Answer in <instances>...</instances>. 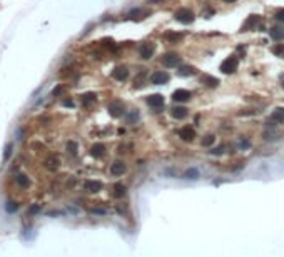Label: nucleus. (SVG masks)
<instances>
[{"label":"nucleus","mask_w":284,"mask_h":257,"mask_svg":"<svg viewBox=\"0 0 284 257\" xmlns=\"http://www.w3.org/2000/svg\"><path fill=\"white\" fill-rule=\"evenodd\" d=\"M237 65H239V60H237V57L236 55H229L227 59H224L222 60V64H221V72L222 73H234L237 70Z\"/></svg>","instance_id":"obj_1"},{"label":"nucleus","mask_w":284,"mask_h":257,"mask_svg":"<svg viewBox=\"0 0 284 257\" xmlns=\"http://www.w3.org/2000/svg\"><path fill=\"white\" fill-rule=\"evenodd\" d=\"M176 20L177 22H180V23H192L194 22V19H196V15H194V12H192L191 9H179L177 12H176Z\"/></svg>","instance_id":"obj_2"},{"label":"nucleus","mask_w":284,"mask_h":257,"mask_svg":"<svg viewBox=\"0 0 284 257\" xmlns=\"http://www.w3.org/2000/svg\"><path fill=\"white\" fill-rule=\"evenodd\" d=\"M179 62H180V57L176 54V52H167V54L162 57V65L164 67H176Z\"/></svg>","instance_id":"obj_3"},{"label":"nucleus","mask_w":284,"mask_h":257,"mask_svg":"<svg viewBox=\"0 0 284 257\" xmlns=\"http://www.w3.org/2000/svg\"><path fill=\"white\" fill-rule=\"evenodd\" d=\"M150 82L155 84V85H162V84H167L169 82V73L166 70H157L150 75Z\"/></svg>","instance_id":"obj_4"},{"label":"nucleus","mask_w":284,"mask_h":257,"mask_svg":"<svg viewBox=\"0 0 284 257\" xmlns=\"http://www.w3.org/2000/svg\"><path fill=\"white\" fill-rule=\"evenodd\" d=\"M124 104L122 102H119V100H116V102H112V104H109V114L112 117H122L124 115Z\"/></svg>","instance_id":"obj_5"},{"label":"nucleus","mask_w":284,"mask_h":257,"mask_svg":"<svg viewBox=\"0 0 284 257\" xmlns=\"http://www.w3.org/2000/svg\"><path fill=\"white\" fill-rule=\"evenodd\" d=\"M192 97V93L186 90V89H177L174 93H172V100L174 102H187Z\"/></svg>","instance_id":"obj_6"},{"label":"nucleus","mask_w":284,"mask_h":257,"mask_svg":"<svg viewBox=\"0 0 284 257\" xmlns=\"http://www.w3.org/2000/svg\"><path fill=\"white\" fill-rule=\"evenodd\" d=\"M154 52H155V45L154 44H142L141 45V48H139V54H141V57L142 59H150L152 55H154Z\"/></svg>","instance_id":"obj_7"},{"label":"nucleus","mask_w":284,"mask_h":257,"mask_svg":"<svg viewBox=\"0 0 284 257\" xmlns=\"http://www.w3.org/2000/svg\"><path fill=\"white\" fill-rule=\"evenodd\" d=\"M179 137L182 139L184 142H191V140H194V137H196V130L192 129V127H182L179 130Z\"/></svg>","instance_id":"obj_8"},{"label":"nucleus","mask_w":284,"mask_h":257,"mask_svg":"<svg viewBox=\"0 0 284 257\" xmlns=\"http://www.w3.org/2000/svg\"><path fill=\"white\" fill-rule=\"evenodd\" d=\"M112 77L116 80H119V82H122V80H125L129 77V70H127V67H124V65H119V67L114 68Z\"/></svg>","instance_id":"obj_9"},{"label":"nucleus","mask_w":284,"mask_h":257,"mask_svg":"<svg viewBox=\"0 0 284 257\" xmlns=\"http://www.w3.org/2000/svg\"><path fill=\"white\" fill-rule=\"evenodd\" d=\"M147 104H149L150 107H154V109H159V107L164 105V97L160 95V93H152V95L147 97Z\"/></svg>","instance_id":"obj_10"},{"label":"nucleus","mask_w":284,"mask_h":257,"mask_svg":"<svg viewBox=\"0 0 284 257\" xmlns=\"http://www.w3.org/2000/svg\"><path fill=\"white\" fill-rule=\"evenodd\" d=\"M124 172H125V164L122 160H116L110 165V174L112 175H122Z\"/></svg>","instance_id":"obj_11"},{"label":"nucleus","mask_w":284,"mask_h":257,"mask_svg":"<svg viewBox=\"0 0 284 257\" xmlns=\"http://www.w3.org/2000/svg\"><path fill=\"white\" fill-rule=\"evenodd\" d=\"M269 35L273 37L274 40H284V27H282V25H274V27H271Z\"/></svg>","instance_id":"obj_12"},{"label":"nucleus","mask_w":284,"mask_h":257,"mask_svg":"<svg viewBox=\"0 0 284 257\" xmlns=\"http://www.w3.org/2000/svg\"><path fill=\"white\" fill-rule=\"evenodd\" d=\"M171 114H172V117H174V119H177V120L186 119V117H187V109L186 107H174V109L171 110Z\"/></svg>","instance_id":"obj_13"},{"label":"nucleus","mask_w":284,"mask_h":257,"mask_svg":"<svg viewBox=\"0 0 284 257\" xmlns=\"http://www.w3.org/2000/svg\"><path fill=\"white\" fill-rule=\"evenodd\" d=\"M257 22H259V15H249V19L246 20V23L242 25V30L248 32V30H251V28H254Z\"/></svg>","instance_id":"obj_14"},{"label":"nucleus","mask_w":284,"mask_h":257,"mask_svg":"<svg viewBox=\"0 0 284 257\" xmlns=\"http://www.w3.org/2000/svg\"><path fill=\"white\" fill-rule=\"evenodd\" d=\"M84 187H85V190H87V192H99V190L102 189V184L99 182V180H87Z\"/></svg>","instance_id":"obj_15"},{"label":"nucleus","mask_w":284,"mask_h":257,"mask_svg":"<svg viewBox=\"0 0 284 257\" xmlns=\"http://www.w3.org/2000/svg\"><path fill=\"white\" fill-rule=\"evenodd\" d=\"M201 80H202V84H206L207 87H217V85L221 84L219 79H216V77H212V75H202Z\"/></svg>","instance_id":"obj_16"},{"label":"nucleus","mask_w":284,"mask_h":257,"mask_svg":"<svg viewBox=\"0 0 284 257\" xmlns=\"http://www.w3.org/2000/svg\"><path fill=\"white\" fill-rule=\"evenodd\" d=\"M271 120L273 122H282L284 120V107H278L271 114Z\"/></svg>","instance_id":"obj_17"},{"label":"nucleus","mask_w":284,"mask_h":257,"mask_svg":"<svg viewBox=\"0 0 284 257\" xmlns=\"http://www.w3.org/2000/svg\"><path fill=\"white\" fill-rule=\"evenodd\" d=\"M90 154H92L94 157H102L105 154V147L102 144H94L90 147Z\"/></svg>","instance_id":"obj_18"},{"label":"nucleus","mask_w":284,"mask_h":257,"mask_svg":"<svg viewBox=\"0 0 284 257\" xmlns=\"http://www.w3.org/2000/svg\"><path fill=\"white\" fill-rule=\"evenodd\" d=\"M177 72H179V75L187 77V75H194V73H196V68L192 67V65H180Z\"/></svg>","instance_id":"obj_19"},{"label":"nucleus","mask_w":284,"mask_h":257,"mask_svg":"<svg viewBox=\"0 0 284 257\" xmlns=\"http://www.w3.org/2000/svg\"><path fill=\"white\" fill-rule=\"evenodd\" d=\"M114 195H116L117 199L124 197V195H125V185H124V184L117 182L116 185H114Z\"/></svg>","instance_id":"obj_20"},{"label":"nucleus","mask_w":284,"mask_h":257,"mask_svg":"<svg viewBox=\"0 0 284 257\" xmlns=\"http://www.w3.org/2000/svg\"><path fill=\"white\" fill-rule=\"evenodd\" d=\"M214 142H216V137H214L212 134H207V135L202 139V147H211Z\"/></svg>","instance_id":"obj_21"},{"label":"nucleus","mask_w":284,"mask_h":257,"mask_svg":"<svg viewBox=\"0 0 284 257\" xmlns=\"http://www.w3.org/2000/svg\"><path fill=\"white\" fill-rule=\"evenodd\" d=\"M273 54L278 57H284V44H276L273 47Z\"/></svg>","instance_id":"obj_22"},{"label":"nucleus","mask_w":284,"mask_h":257,"mask_svg":"<svg viewBox=\"0 0 284 257\" xmlns=\"http://www.w3.org/2000/svg\"><path fill=\"white\" fill-rule=\"evenodd\" d=\"M95 97H97V95H95V93H92V92L85 93V95L82 97V104H84V105H89L90 102H94V100H95Z\"/></svg>","instance_id":"obj_23"},{"label":"nucleus","mask_w":284,"mask_h":257,"mask_svg":"<svg viewBox=\"0 0 284 257\" xmlns=\"http://www.w3.org/2000/svg\"><path fill=\"white\" fill-rule=\"evenodd\" d=\"M237 147H239L241 150H246L251 147V142L248 140V139H239V142H237Z\"/></svg>","instance_id":"obj_24"},{"label":"nucleus","mask_w":284,"mask_h":257,"mask_svg":"<svg viewBox=\"0 0 284 257\" xmlns=\"http://www.w3.org/2000/svg\"><path fill=\"white\" fill-rule=\"evenodd\" d=\"M184 175H186V179H192V180H194V179H197V177H199V172H197L196 169H189V170H187V172L184 174Z\"/></svg>","instance_id":"obj_25"},{"label":"nucleus","mask_w":284,"mask_h":257,"mask_svg":"<svg viewBox=\"0 0 284 257\" xmlns=\"http://www.w3.org/2000/svg\"><path fill=\"white\" fill-rule=\"evenodd\" d=\"M67 152H70L72 155H75V154H77V144H75V142H72V140L67 142Z\"/></svg>","instance_id":"obj_26"},{"label":"nucleus","mask_w":284,"mask_h":257,"mask_svg":"<svg viewBox=\"0 0 284 257\" xmlns=\"http://www.w3.org/2000/svg\"><path fill=\"white\" fill-rule=\"evenodd\" d=\"M274 17H276V20H278V22H284V9H282V10H278V12H276V15H274Z\"/></svg>","instance_id":"obj_27"},{"label":"nucleus","mask_w":284,"mask_h":257,"mask_svg":"<svg viewBox=\"0 0 284 257\" xmlns=\"http://www.w3.org/2000/svg\"><path fill=\"white\" fill-rule=\"evenodd\" d=\"M211 152L214 154V155H221L222 152H224V145H219L217 149H214V150H211Z\"/></svg>","instance_id":"obj_28"},{"label":"nucleus","mask_w":284,"mask_h":257,"mask_svg":"<svg viewBox=\"0 0 284 257\" xmlns=\"http://www.w3.org/2000/svg\"><path fill=\"white\" fill-rule=\"evenodd\" d=\"M94 212H95V214H105L104 209H94Z\"/></svg>","instance_id":"obj_29"},{"label":"nucleus","mask_w":284,"mask_h":257,"mask_svg":"<svg viewBox=\"0 0 284 257\" xmlns=\"http://www.w3.org/2000/svg\"><path fill=\"white\" fill-rule=\"evenodd\" d=\"M150 3H155V2H162V0H149Z\"/></svg>","instance_id":"obj_30"},{"label":"nucleus","mask_w":284,"mask_h":257,"mask_svg":"<svg viewBox=\"0 0 284 257\" xmlns=\"http://www.w3.org/2000/svg\"><path fill=\"white\" fill-rule=\"evenodd\" d=\"M226 3H232V2H236V0H224Z\"/></svg>","instance_id":"obj_31"}]
</instances>
